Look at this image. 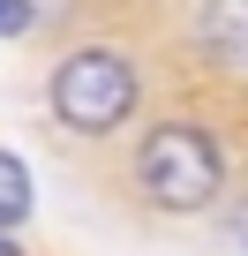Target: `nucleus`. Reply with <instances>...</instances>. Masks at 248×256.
<instances>
[{
    "mask_svg": "<svg viewBox=\"0 0 248 256\" xmlns=\"http://www.w3.org/2000/svg\"><path fill=\"white\" fill-rule=\"evenodd\" d=\"M30 16H38L30 0H0V38H23V30H30Z\"/></svg>",
    "mask_w": 248,
    "mask_h": 256,
    "instance_id": "obj_5",
    "label": "nucleus"
},
{
    "mask_svg": "<svg viewBox=\"0 0 248 256\" xmlns=\"http://www.w3.org/2000/svg\"><path fill=\"white\" fill-rule=\"evenodd\" d=\"M196 46L248 68V0H196Z\"/></svg>",
    "mask_w": 248,
    "mask_h": 256,
    "instance_id": "obj_3",
    "label": "nucleus"
},
{
    "mask_svg": "<svg viewBox=\"0 0 248 256\" xmlns=\"http://www.w3.org/2000/svg\"><path fill=\"white\" fill-rule=\"evenodd\" d=\"M45 98H53V120L68 128V136H113V128L136 120L143 76H136L128 53H113V46H75V53L53 60Z\"/></svg>",
    "mask_w": 248,
    "mask_h": 256,
    "instance_id": "obj_2",
    "label": "nucleus"
},
{
    "mask_svg": "<svg viewBox=\"0 0 248 256\" xmlns=\"http://www.w3.org/2000/svg\"><path fill=\"white\" fill-rule=\"evenodd\" d=\"M30 218V166L15 151H0V234H15Z\"/></svg>",
    "mask_w": 248,
    "mask_h": 256,
    "instance_id": "obj_4",
    "label": "nucleus"
},
{
    "mask_svg": "<svg viewBox=\"0 0 248 256\" xmlns=\"http://www.w3.org/2000/svg\"><path fill=\"white\" fill-rule=\"evenodd\" d=\"M136 196L166 218H188V211H211L226 196V151L211 128L196 120H158L143 128V144H136Z\"/></svg>",
    "mask_w": 248,
    "mask_h": 256,
    "instance_id": "obj_1",
    "label": "nucleus"
},
{
    "mask_svg": "<svg viewBox=\"0 0 248 256\" xmlns=\"http://www.w3.org/2000/svg\"><path fill=\"white\" fill-rule=\"evenodd\" d=\"M0 256H30V248H23V241H15V234H0Z\"/></svg>",
    "mask_w": 248,
    "mask_h": 256,
    "instance_id": "obj_7",
    "label": "nucleus"
},
{
    "mask_svg": "<svg viewBox=\"0 0 248 256\" xmlns=\"http://www.w3.org/2000/svg\"><path fill=\"white\" fill-rule=\"evenodd\" d=\"M233 241H241V256H248V204L233 211Z\"/></svg>",
    "mask_w": 248,
    "mask_h": 256,
    "instance_id": "obj_6",
    "label": "nucleus"
}]
</instances>
